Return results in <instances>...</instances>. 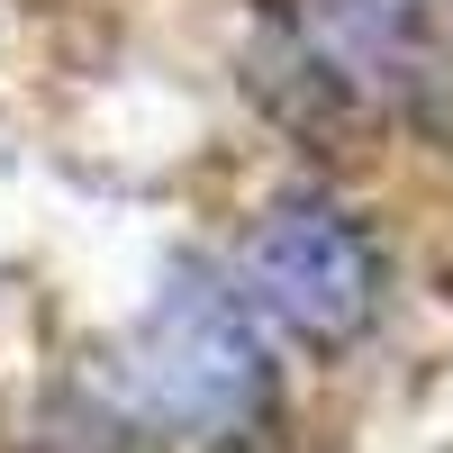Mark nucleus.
Masks as SVG:
<instances>
[{"mask_svg": "<svg viewBox=\"0 0 453 453\" xmlns=\"http://www.w3.org/2000/svg\"><path fill=\"white\" fill-rule=\"evenodd\" d=\"M109 381L127 390L164 453H273V435L290 426L281 335L209 254H181L155 281Z\"/></svg>", "mask_w": 453, "mask_h": 453, "instance_id": "f257e3e1", "label": "nucleus"}, {"mask_svg": "<svg viewBox=\"0 0 453 453\" xmlns=\"http://www.w3.org/2000/svg\"><path fill=\"white\" fill-rule=\"evenodd\" d=\"M290 127H444L453 119V0H273L254 55Z\"/></svg>", "mask_w": 453, "mask_h": 453, "instance_id": "f03ea898", "label": "nucleus"}, {"mask_svg": "<svg viewBox=\"0 0 453 453\" xmlns=\"http://www.w3.org/2000/svg\"><path fill=\"white\" fill-rule=\"evenodd\" d=\"M226 273L263 309V326L309 363H345L354 345H372L390 318V290H399L390 236L335 181H281L245 218Z\"/></svg>", "mask_w": 453, "mask_h": 453, "instance_id": "7ed1b4c3", "label": "nucleus"}, {"mask_svg": "<svg viewBox=\"0 0 453 453\" xmlns=\"http://www.w3.org/2000/svg\"><path fill=\"white\" fill-rule=\"evenodd\" d=\"M0 453H164V444L127 408L119 381H82V372H73V381H46L19 408V426H10Z\"/></svg>", "mask_w": 453, "mask_h": 453, "instance_id": "20e7f679", "label": "nucleus"}]
</instances>
